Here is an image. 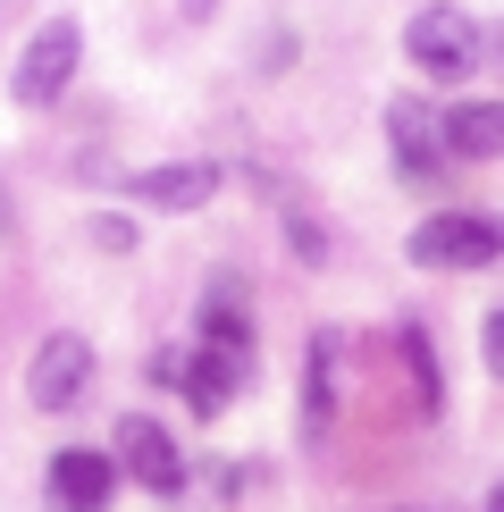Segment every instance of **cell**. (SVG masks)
Wrapping results in <instances>:
<instances>
[{"label": "cell", "instance_id": "1", "mask_svg": "<svg viewBox=\"0 0 504 512\" xmlns=\"http://www.w3.org/2000/svg\"><path fill=\"white\" fill-rule=\"evenodd\" d=\"M76 59H84V26H76V17L34 26V34H26V59H17V76H9L17 110H51V101L76 84Z\"/></svg>", "mask_w": 504, "mask_h": 512}, {"label": "cell", "instance_id": "2", "mask_svg": "<svg viewBox=\"0 0 504 512\" xmlns=\"http://www.w3.org/2000/svg\"><path fill=\"white\" fill-rule=\"evenodd\" d=\"M412 261H420V269H488V261H504V219L437 210V219L412 227Z\"/></svg>", "mask_w": 504, "mask_h": 512}, {"label": "cell", "instance_id": "3", "mask_svg": "<svg viewBox=\"0 0 504 512\" xmlns=\"http://www.w3.org/2000/svg\"><path fill=\"white\" fill-rule=\"evenodd\" d=\"M84 387H93V336H76V328L42 336V353L26 370V403L34 412H76Z\"/></svg>", "mask_w": 504, "mask_h": 512}, {"label": "cell", "instance_id": "4", "mask_svg": "<svg viewBox=\"0 0 504 512\" xmlns=\"http://www.w3.org/2000/svg\"><path fill=\"white\" fill-rule=\"evenodd\" d=\"M404 51H412L420 76H471L479 68V26L437 0V9H420L412 26H404Z\"/></svg>", "mask_w": 504, "mask_h": 512}, {"label": "cell", "instance_id": "5", "mask_svg": "<svg viewBox=\"0 0 504 512\" xmlns=\"http://www.w3.org/2000/svg\"><path fill=\"white\" fill-rule=\"evenodd\" d=\"M244 370H252V353H227V345H202L194 361H177V353L152 361V378H160V387H185V403H194L202 420L227 412V395L244 387Z\"/></svg>", "mask_w": 504, "mask_h": 512}, {"label": "cell", "instance_id": "6", "mask_svg": "<svg viewBox=\"0 0 504 512\" xmlns=\"http://www.w3.org/2000/svg\"><path fill=\"white\" fill-rule=\"evenodd\" d=\"M118 471L135 487H152V496H177L185 487V454H177V437H168L152 412H126L118 420Z\"/></svg>", "mask_w": 504, "mask_h": 512}, {"label": "cell", "instance_id": "7", "mask_svg": "<svg viewBox=\"0 0 504 512\" xmlns=\"http://www.w3.org/2000/svg\"><path fill=\"white\" fill-rule=\"evenodd\" d=\"M387 143H395V168H404L412 185L446 177V160H454L446 118H429V101H395V110H387Z\"/></svg>", "mask_w": 504, "mask_h": 512}, {"label": "cell", "instance_id": "8", "mask_svg": "<svg viewBox=\"0 0 504 512\" xmlns=\"http://www.w3.org/2000/svg\"><path fill=\"white\" fill-rule=\"evenodd\" d=\"M118 496V454H93V445H59L51 454V504L59 512H110Z\"/></svg>", "mask_w": 504, "mask_h": 512}, {"label": "cell", "instance_id": "9", "mask_svg": "<svg viewBox=\"0 0 504 512\" xmlns=\"http://www.w3.org/2000/svg\"><path fill=\"white\" fill-rule=\"evenodd\" d=\"M126 194H135L143 210H202L210 194H219V168H210V160H168V168H135V177H126Z\"/></svg>", "mask_w": 504, "mask_h": 512}, {"label": "cell", "instance_id": "10", "mask_svg": "<svg viewBox=\"0 0 504 512\" xmlns=\"http://www.w3.org/2000/svg\"><path fill=\"white\" fill-rule=\"evenodd\" d=\"M446 143H454V160H504V101H454Z\"/></svg>", "mask_w": 504, "mask_h": 512}, {"label": "cell", "instance_id": "11", "mask_svg": "<svg viewBox=\"0 0 504 512\" xmlns=\"http://www.w3.org/2000/svg\"><path fill=\"white\" fill-rule=\"evenodd\" d=\"M202 345L252 353V319H244V286H236V277H210V294H202Z\"/></svg>", "mask_w": 504, "mask_h": 512}, {"label": "cell", "instance_id": "12", "mask_svg": "<svg viewBox=\"0 0 504 512\" xmlns=\"http://www.w3.org/2000/svg\"><path fill=\"white\" fill-rule=\"evenodd\" d=\"M328 412H336V336L320 328L311 336V378H303V429L328 437Z\"/></svg>", "mask_w": 504, "mask_h": 512}, {"label": "cell", "instance_id": "13", "mask_svg": "<svg viewBox=\"0 0 504 512\" xmlns=\"http://www.w3.org/2000/svg\"><path fill=\"white\" fill-rule=\"evenodd\" d=\"M404 361H412V387H420V412H437V361H429V336L404 328Z\"/></svg>", "mask_w": 504, "mask_h": 512}, {"label": "cell", "instance_id": "14", "mask_svg": "<svg viewBox=\"0 0 504 512\" xmlns=\"http://www.w3.org/2000/svg\"><path fill=\"white\" fill-rule=\"evenodd\" d=\"M479 345H488V370H496V378H504V303H496V311H488V336H479Z\"/></svg>", "mask_w": 504, "mask_h": 512}, {"label": "cell", "instance_id": "15", "mask_svg": "<svg viewBox=\"0 0 504 512\" xmlns=\"http://www.w3.org/2000/svg\"><path fill=\"white\" fill-rule=\"evenodd\" d=\"M17 236V210H9V185H0V244Z\"/></svg>", "mask_w": 504, "mask_h": 512}, {"label": "cell", "instance_id": "16", "mask_svg": "<svg viewBox=\"0 0 504 512\" xmlns=\"http://www.w3.org/2000/svg\"><path fill=\"white\" fill-rule=\"evenodd\" d=\"M488 512H504V479H496V496H488Z\"/></svg>", "mask_w": 504, "mask_h": 512}, {"label": "cell", "instance_id": "17", "mask_svg": "<svg viewBox=\"0 0 504 512\" xmlns=\"http://www.w3.org/2000/svg\"><path fill=\"white\" fill-rule=\"evenodd\" d=\"M185 9H194V17H202V9H210V0H185Z\"/></svg>", "mask_w": 504, "mask_h": 512}]
</instances>
